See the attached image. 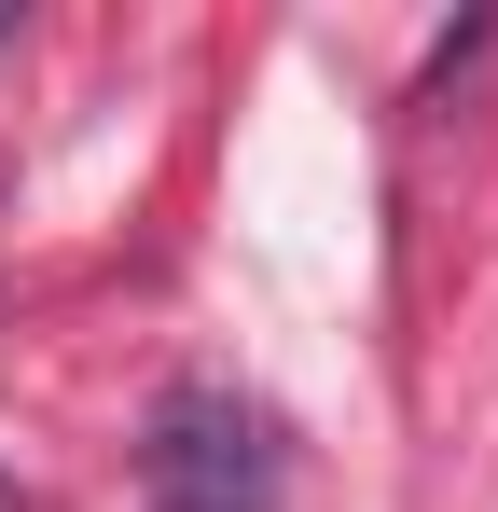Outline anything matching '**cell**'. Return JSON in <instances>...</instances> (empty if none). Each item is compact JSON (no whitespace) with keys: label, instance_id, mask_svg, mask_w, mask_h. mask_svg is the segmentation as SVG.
Returning a JSON list of instances; mask_svg holds the SVG:
<instances>
[{"label":"cell","instance_id":"cell-2","mask_svg":"<svg viewBox=\"0 0 498 512\" xmlns=\"http://www.w3.org/2000/svg\"><path fill=\"white\" fill-rule=\"evenodd\" d=\"M0 512H28V499H14V485H0Z\"/></svg>","mask_w":498,"mask_h":512},{"label":"cell","instance_id":"cell-1","mask_svg":"<svg viewBox=\"0 0 498 512\" xmlns=\"http://www.w3.org/2000/svg\"><path fill=\"white\" fill-rule=\"evenodd\" d=\"M277 485H291V443L263 402H236V388H166L153 402V443H139L153 512H277Z\"/></svg>","mask_w":498,"mask_h":512}]
</instances>
